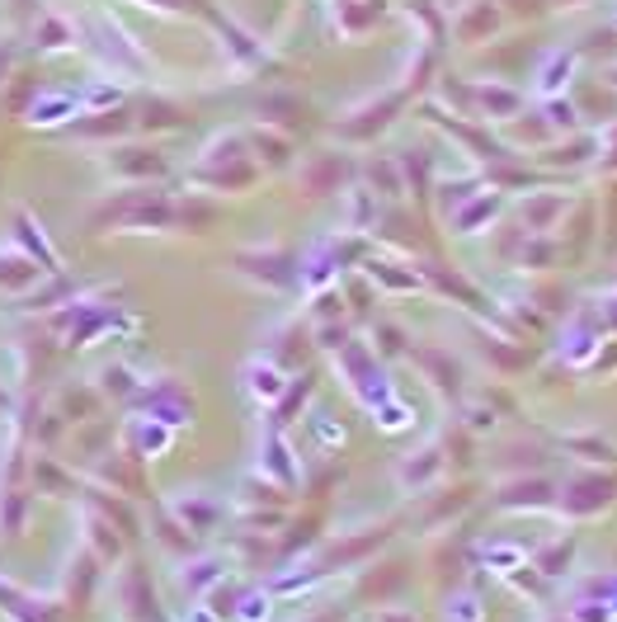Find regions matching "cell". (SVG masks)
Masks as SVG:
<instances>
[{
    "instance_id": "52a82bcc",
    "label": "cell",
    "mask_w": 617,
    "mask_h": 622,
    "mask_svg": "<svg viewBox=\"0 0 617 622\" xmlns=\"http://www.w3.org/2000/svg\"><path fill=\"white\" fill-rule=\"evenodd\" d=\"M547 622H571V618H561V613H551V618H547Z\"/></svg>"
},
{
    "instance_id": "277c9868",
    "label": "cell",
    "mask_w": 617,
    "mask_h": 622,
    "mask_svg": "<svg viewBox=\"0 0 617 622\" xmlns=\"http://www.w3.org/2000/svg\"><path fill=\"white\" fill-rule=\"evenodd\" d=\"M420 363H424V373H430V382L438 392H457V363L448 354H438V349H420Z\"/></svg>"
},
{
    "instance_id": "6da1fadb",
    "label": "cell",
    "mask_w": 617,
    "mask_h": 622,
    "mask_svg": "<svg viewBox=\"0 0 617 622\" xmlns=\"http://www.w3.org/2000/svg\"><path fill=\"white\" fill-rule=\"evenodd\" d=\"M617 500V486L608 476H575V482H565V500H561V514L571 519H590L598 509H608Z\"/></svg>"
},
{
    "instance_id": "8992f818",
    "label": "cell",
    "mask_w": 617,
    "mask_h": 622,
    "mask_svg": "<svg viewBox=\"0 0 617 622\" xmlns=\"http://www.w3.org/2000/svg\"><path fill=\"white\" fill-rule=\"evenodd\" d=\"M377 622H415L410 609H377Z\"/></svg>"
},
{
    "instance_id": "5b68a950",
    "label": "cell",
    "mask_w": 617,
    "mask_h": 622,
    "mask_svg": "<svg viewBox=\"0 0 617 622\" xmlns=\"http://www.w3.org/2000/svg\"><path fill=\"white\" fill-rule=\"evenodd\" d=\"M382 570H387V576H377V570H373V576L358 585V595H363V599H387L391 589H401V585H405V570H401V566H382Z\"/></svg>"
},
{
    "instance_id": "3957f363",
    "label": "cell",
    "mask_w": 617,
    "mask_h": 622,
    "mask_svg": "<svg viewBox=\"0 0 617 622\" xmlns=\"http://www.w3.org/2000/svg\"><path fill=\"white\" fill-rule=\"evenodd\" d=\"M575 562V538H561V542H551L547 552H537V576H547V580H561L565 570H571Z\"/></svg>"
},
{
    "instance_id": "7a4b0ae2",
    "label": "cell",
    "mask_w": 617,
    "mask_h": 622,
    "mask_svg": "<svg viewBox=\"0 0 617 622\" xmlns=\"http://www.w3.org/2000/svg\"><path fill=\"white\" fill-rule=\"evenodd\" d=\"M551 500H557V486H551V482H542V476H533V482H528V476H518V482H510L500 490L495 505L500 509H542Z\"/></svg>"
}]
</instances>
